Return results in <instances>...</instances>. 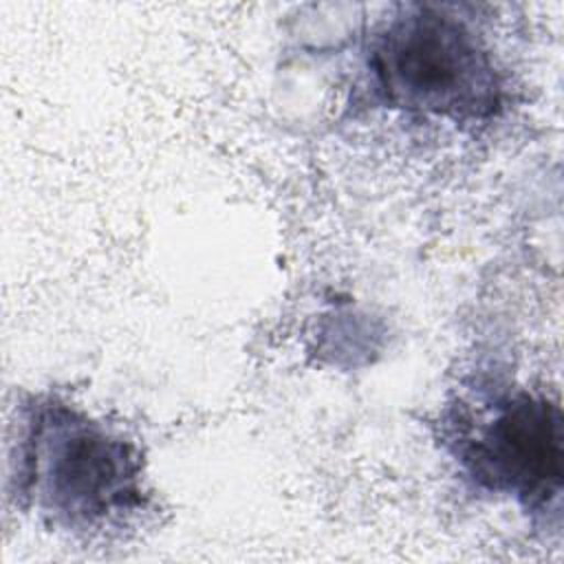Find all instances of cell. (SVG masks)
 Returning <instances> with one entry per match:
<instances>
[{
    "label": "cell",
    "instance_id": "6da1fadb",
    "mask_svg": "<svg viewBox=\"0 0 564 564\" xmlns=\"http://www.w3.org/2000/svg\"><path fill=\"white\" fill-rule=\"evenodd\" d=\"M7 494L44 527L75 538L126 529L150 505L137 441L48 390L15 405Z\"/></svg>",
    "mask_w": 564,
    "mask_h": 564
},
{
    "label": "cell",
    "instance_id": "7a4b0ae2",
    "mask_svg": "<svg viewBox=\"0 0 564 564\" xmlns=\"http://www.w3.org/2000/svg\"><path fill=\"white\" fill-rule=\"evenodd\" d=\"M364 93L372 106L460 128L505 108V73L465 7L397 4L361 44Z\"/></svg>",
    "mask_w": 564,
    "mask_h": 564
},
{
    "label": "cell",
    "instance_id": "3957f363",
    "mask_svg": "<svg viewBox=\"0 0 564 564\" xmlns=\"http://www.w3.org/2000/svg\"><path fill=\"white\" fill-rule=\"evenodd\" d=\"M443 416L441 441L480 494L509 498L527 513L560 518L564 416L555 399L524 386L478 381Z\"/></svg>",
    "mask_w": 564,
    "mask_h": 564
}]
</instances>
